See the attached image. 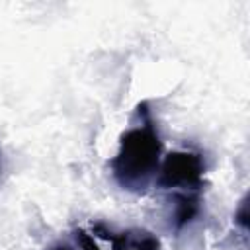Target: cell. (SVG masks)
<instances>
[{
    "instance_id": "6da1fadb",
    "label": "cell",
    "mask_w": 250,
    "mask_h": 250,
    "mask_svg": "<svg viewBox=\"0 0 250 250\" xmlns=\"http://www.w3.org/2000/svg\"><path fill=\"white\" fill-rule=\"evenodd\" d=\"M141 125L125 131L119 150L111 160V172L117 184L129 191H143L160 168V139L148 113V104H139Z\"/></svg>"
},
{
    "instance_id": "5b68a950",
    "label": "cell",
    "mask_w": 250,
    "mask_h": 250,
    "mask_svg": "<svg viewBox=\"0 0 250 250\" xmlns=\"http://www.w3.org/2000/svg\"><path fill=\"white\" fill-rule=\"evenodd\" d=\"M74 238H76V244H78L80 250H100V246L94 240V234H90V232H86L82 229H78L74 232Z\"/></svg>"
},
{
    "instance_id": "52a82bcc",
    "label": "cell",
    "mask_w": 250,
    "mask_h": 250,
    "mask_svg": "<svg viewBox=\"0 0 250 250\" xmlns=\"http://www.w3.org/2000/svg\"><path fill=\"white\" fill-rule=\"evenodd\" d=\"M51 250H68V248H66V246H62V244H59V246H53Z\"/></svg>"
},
{
    "instance_id": "8992f818",
    "label": "cell",
    "mask_w": 250,
    "mask_h": 250,
    "mask_svg": "<svg viewBox=\"0 0 250 250\" xmlns=\"http://www.w3.org/2000/svg\"><path fill=\"white\" fill-rule=\"evenodd\" d=\"M246 199H242L240 201V207H238V213L234 215V219H236V223L242 227V229H246V219H248V213H246Z\"/></svg>"
},
{
    "instance_id": "7a4b0ae2",
    "label": "cell",
    "mask_w": 250,
    "mask_h": 250,
    "mask_svg": "<svg viewBox=\"0 0 250 250\" xmlns=\"http://www.w3.org/2000/svg\"><path fill=\"white\" fill-rule=\"evenodd\" d=\"M203 160L195 152H170L158 168L156 186L162 189H178L180 193H199L203 186Z\"/></svg>"
},
{
    "instance_id": "277c9868",
    "label": "cell",
    "mask_w": 250,
    "mask_h": 250,
    "mask_svg": "<svg viewBox=\"0 0 250 250\" xmlns=\"http://www.w3.org/2000/svg\"><path fill=\"white\" fill-rule=\"evenodd\" d=\"M201 207L199 193H176L174 197V225L176 229L186 227L195 219Z\"/></svg>"
},
{
    "instance_id": "3957f363",
    "label": "cell",
    "mask_w": 250,
    "mask_h": 250,
    "mask_svg": "<svg viewBox=\"0 0 250 250\" xmlns=\"http://www.w3.org/2000/svg\"><path fill=\"white\" fill-rule=\"evenodd\" d=\"M92 234L107 240L111 244V250H160L158 238L152 232L143 229H131V230L113 234L111 230H107L104 223H94Z\"/></svg>"
}]
</instances>
